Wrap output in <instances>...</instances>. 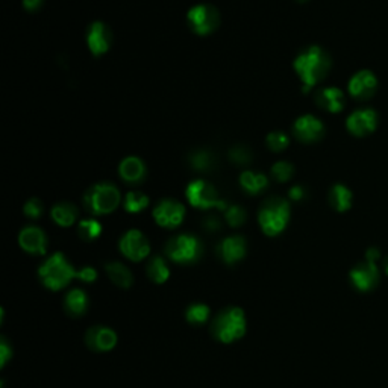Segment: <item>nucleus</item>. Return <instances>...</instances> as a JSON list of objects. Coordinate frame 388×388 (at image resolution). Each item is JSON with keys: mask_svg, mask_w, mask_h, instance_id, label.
I'll return each instance as SVG.
<instances>
[{"mask_svg": "<svg viewBox=\"0 0 388 388\" xmlns=\"http://www.w3.org/2000/svg\"><path fill=\"white\" fill-rule=\"evenodd\" d=\"M288 196L291 200H295V202H300V200H304L306 198V191L304 187H300V186H296L291 188L288 191Z\"/></svg>", "mask_w": 388, "mask_h": 388, "instance_id": "58836bf2", "label": "nucleus"}, {"mask_svg": "<svg viewBox=\"0 0 388 388\" xmlns=\"http://www.w3.org/2000/svg\"><path fill=\"white\" fill-rule=\"evenodd\" d=\"M297 2H306V0H297Z\"/></svg>", "mask_w": 388, "mask_h": 388, "instance_id": "79ce46f5", "label": "nucleus"}, {"mask_svg": "<svg viewBox=\"0 0 388 388\" xmlns=\"http://www.w3.org/2000/svg\"><path fill=\"white\" fill-rule=\"evenodd\" d=\"M240 183H241L242 190L247 191L249 194H259L267 188L269 179L264 176L263 173L245 172V173H241Z\"/></svg>", "mask_w": 388, "mask_h": 388, "instance_id": "393cba45", "label": "nucleus"}, {"mask_svg": "<svg viewBox=\"0 0 388 388\" xmlns=\"http://www.w3.org/2000/svg\"><path fill=\"white\" fill-rule=\"evenodd\" d=\"M77 234L85 241H93L102 234V225L97 220H82L77 226Z\"/></svg>", "mask_w": 388, "mask_h": 388, "instance_id": "cd10ccee", "label": "nucleus"}, {"mask_svg": "<svg viewBox=\"0 0 388 388\" xmlns=\"http://www.w3.org/2000/svg\"><path fill=\"white\" fill-rule=\"evenodd\" d=\"M120 250L122 254L134 261V263H140L146 257L150 254L149 240L143 235V232L138 229L128 231L120 240Z\"/></svg>", "mask_w": 388, "mask_h": 388, "instance_id": "9d476101", "label": "nucleus"}, {"mask_svg": "<svg viewBox=\"0 0 388 388\" xmlns=\"http://www.w3.org/2000/svg\"><path fill=\"white\" fill-rule=\"evenodd\" d=\"M377 89V79L370 70H361L355 73L347 85V91L358 101H367L375 96Z\"/></svg>", "mask_w": 388, "mask_h": 388, "instance_id": "ddd939ff", "label": "nucleus"}, {"mask_svg": "<svg viewBox=\"0 0 388 388\" xmlns=\"http://www.w3.org/2000/svg\"><path fill=\"white\" fill-rule=\"evenodd\" d=\"M229 158L232 162H235L237 166H247V164L252 162V152L246 146H235L229 150Z\"/></svg>", "mask_w": 388, "mask_h": 388, "instance_id": "2f4dec72", "label": "nucleus"}, {"mask_svg": "<svg viewBox=\"0 0 388 388\" xmlns=\"http://www.w3.org/2000/svg\"><path fill=\"white\" fill-rule=\"evenodd\" d=\"M64 306L69 316L81 317L84 313H86V309H89V296L85 295V291L75 288L65 296Z\"/></svg>", "mask_w": 388, "mask_h": 388, "instance_id": "412c9836", "label": "nucleus"}, {"mask_svg": "<svg viewBox=\"0 0 388 388\" xmlns=\"http://www.w3.org/2000/svg\"><path fill=\"white\" fill-rule=\"evenodd\" d=\"M352 199V191L346 186H342V183H337V186H334L331 191H329V203H331V207L338 212L351 209Z\"/></svg>", "mask_w": 388, "mask_h": 388, "instance_id": "5701e85b", "label": "nucleus"}, {"mask_svg": "<svg viewBox=\"0 0 388 388\" xmlns=\"http://www.w3.org/2000/svg\"><path fill=\"white\" fill-rule=\"evenodd\" d=\"M77 216H79V211L73 205V203L69 202H61L56 203V205L52 208V219L63 228H69L76 221Z\"/></svg>", "mask_w": 388, "mask_h": 388, "instance_id": "4be33fe9", "label": "nucleus"}, {"mask_svg": "<svg viewBox=\"0 0 388 388\" xmlns=\"http://www.w3.org/2000/svg\"><path fill=\"white\" fill-rule=\"evenodd\" d=\"M146 273H148L149 279L155 284H164L170 276V270L161 257H155L152 258L148 267H146Z\"/></svg>", "mask_w": 388, "mask_h": 388, "instance_id": "a878e982", "label": "nucleus"}, {"mask_svg": "<svg viewBox=\"0 0 388 388\" xmlns=\"http://www.w3.org/2000/svg\"><path fill=\"white\" fill-rule=\"evenodd\" d=\"M85 343L93 352H110L117 344V334L111 328L93 326L85 334Z\"/></svg>", "mask_w": 388, "mask_h": 388, "instance_id": "4468645a", "label": "nucleus"}, {"mask_svg": "<svg viewBox=\"0 0 388 388\" xmlns=\"http://www.w3.org/2000/svg\"><path fill=\"white\" fill-rule=\"evenodd\" d=\"M288 143L290 140L284 132H271L267 135V146L273 152H283L288 148Z\"/></svg>", "mask_w": 388, "mask_h": 388, "instance_id": "72a5a7b5", "label": "nucleus"}, {"mask_svg": "<svg viewBox=\"0 0 388 388\" xmlns=\"http://www.w3.org/2000/svg\"><path fill=\"white\" fill-rule=\"evenodd\" d=\"M225 219H226V221H228V225H229V226H232V228H238V226L242 225V223L246 221L247 214H246V211L242 209L241 207H238V205H232V207L226 208Z\"/></svg>", "mask_w": 388, "mask_h": 388, "instance_id": "473e14b6", "label": "nucleus"}, {"mask_svg": "<svg viewBox=\"0 0 388 388\" xmlns=\"http://www.w3.org/2000/svg\"><path fill=\"white\" fill-rule=\"evenodd\" d=\"M190 27L199 35H208L214 32L220 25V14L212 5H196L187 14Z\"/></svg>", "mask_w": 388, "mask_h": 388, "instance_id": "1a4fd4ad", "label": "nucleus"}, {"mask_svg": "<svg viewBox=\"0 0 388 388\" xmlns=\"http://www.w3.org/2000/svg\"><path fill=\"white\" fill-rule=\"evenodd\" d=\"M384 269H385V273L388 275V257H387V259H385V263H384Z\"/></svg>", "mask_w": 388, "mask_h": 388, "instance_id": "a19ab883", "label": "nucleus"}, {"mask_svg": "<svg viewBox=\"0 0 388 388\" xmlns=\"http://www.w3.org/2000/svg\"><path fill=\"white\" fill-rule=\"evenodd\" d=\"M381 258L380 250L370 247L366 254V261L351 270V280L356 290L368 291L373 290L380 280V269H377V259Z\"/></svg>", "mask_w": 388, "mask_h": 388, "instance_id": "0eeeda50", "label": "nucleus"}, {"mask_svg": "<svg viewBox=\"0 0 388 388\" xmlns=\"http://www.w3.org/2000/svg\"><path fill=\"white\" fill-rule=\"evenodd\" d=\"M202 242L198 237L182 234L173 237L166 246L167 257L178 264H193L202 257Z\"/></svg>", "mask_w": 388, "mask_h": 388, "instance_id": "423d86ee", "label": "nucleus"}, {"mask_svg": "<svg viewBox=\"0 0 388 388\" xmlns=\"http://www.w3.org/2000/svg\"><path fill=\"white\" fill-rule=\"evenodd\" d=\"M43 4V0H23V5L29 11H35V9L40 8V5Z\"/></svg>", "mask_w": 388, "mask_h": 388, "instance_id": "ea45409f", "label": "nucleus"}, {"mask_svg": "<svg viewBox=\"0 0 388 388\" xmlns=\"http://www.w3.org/2000/svg\"><path fill=\"white\" fill-rule=\"evenodd\" d=\"M119 173L123 181L129 183H138L146 176L144 162L137 157L124 158L119 167Z\"/></svg>", "mask_w": 388, "mask_h": 388, "instance_id": "aec40b11", "label": "nucleus"}, {"mask_svg": "<svg viewBox=\"0 0 388 388\" xmlns=\"http://www.w3.org/2000/svg\"><path fill=\"white\" fill-rule=\"evenodd\" d=\"M295 137L299 141L304 143H314L322 140L325 135V126L318 119H316L314 115H302V117L297 119L295 123Z\"/></svg>", "mask_w": 388, "mask_h": 388, "instance_id": "2eb2a0df", "label": "nucleus"}, {"mask_svg": "<svg viewBox=\"0 0 388 388\" xmlns=\"http://www.w3.org/2000/svg\"><path fill=\"white\" fill-rule=\"evenodd\" d=\"M25 214L29 219H40L43 216L44 207L40 199H31L25 203Z\"/></svg>", "mask_w": 388, "mask_h": 388, "instance_id": "f704fd0d", "label": "nucleus"}, {"mask_svg": "<svg viewBox=\"0 0 388 388\" xmlns=\"http://www.w3.org/2000/svg\"><path fill=\"white\" fill-rule=\"evenodd\" d=\"M18 242H20V247L25 252L32 255H44L47 250L46 234L40 228L35 226L25 228L18 235Z\"/></svg>", "mask_w": 388, "mask_h": 388, "instance_id": "f3484780", "label": "nucleus"}, {"mask_svg": "<svg viewBox=\"0 0 388 388\" xmlns=\"http://www.w3.org/2000/svg\"><path fill=\"white\" fill-rule=\"evenodd\" d=\"M331 56L318 46L308 47L295 60V70L304 84V91L308 93L314 85L322 82L331 70Z\"/></svg>", "mask_w": 388, "mask_h": 388, "instance_id": "f257e3e1", "label": "nucleus"}, {"mask_svg": "<svg viewBox=\"0 0 388 388\" xmlns=\"http://www.w3.org/2000/svg\"><path fill=\"white\" fill-rule=\"evenodd\" d=\"M246 252H247L246 240L240 235L225 238L219 246L220 258L225 261L226 264L238 263V261H241L246 257Z\"/></svg>", "mask_w": 388, "mask_h": 388, "instance_id": "a211bd4d", "label": "nucleus"}, {"mask_svg": "<svg viewBox=\"0 0 388 388\" xmlns=\"http://www.w3.org/2000/svg\"><path fill=\"white\" fill-rule=\"evenodd\" d=\"M149 205V198L140 191H131L124 198V209L128 212H140Z\"/></svg>", "mask_w": 388, "mask_h": 388, "instance_id": "c85d7f7f", "label": "nucleus"}, {"mask_svg": "<svg viewBox=\"0 0 388 388\" xmlns=\"http://www.w3.org/2000/svg\"><path fill=\"white\" fill-rule=\"evenodd\" d=\"M187 199L193 207L200 209H209V208H220L226 209L225 200H221L217 190L211 186L207 181H194L191 182L187 188Z\"/></svg>", "mask_w": 388, "mask_h": 388, "instance_id": "6e6552de", "label": "nucleus"}, {"mask_svg": "<svg viewBox=\"0 0 388 388\" xmlns=\"http://www.w3.org/2000/svg\"><path fill=\"white\" fill-rule=\"evenodd\" d=\"M346 128L355 137H367L377 128V114L370 108L358 110L347 117Z\"/></svg>", "mask_w": 388, "mask_h": 388, "instance_id": "f8f14e48", "label": "nucleus"}, {"mask_svg": "<svg viewBox=\"0 0 388 388\" xmlns=\"http://www.w3.org/2000/svg\"><path fill=\"white\" fill-rule=\"evenodd\" d=\"M183 217H186V208H183L182 203L172 199L162 200L153 209V219L162 228H178Z\"/></svg>", "mask_w": 388, "mask_h": 388, "instance_id": "9b49d317", "label": "nucleus"}, {"mask_svg": "<svg viewBox=\"0 0 388 388\" xmlns=\"http://www.w3.org/2000/svg\"><path fill=\"white\" fill-rule=\"evenodd\" d=\"M11 356H13V349L6 342V338H2V342H0V367H5V364Z\"/></svg>", "mask_w": 388, "mask_h": 388, "instance_id": "c9c22d12", "label": "nucleus"}, {"mask_svg": "<svg viewBox=\"0 0 388 388\" xmlns=\"http://www.w3.org/2000/svg\"><path fill=\"white\" fill-rule=\"evenodd\" d=\"M85 208L89 209L91 214L103 216L110 214L120 203V191L112 183H97L91 187L84 196Z\"/></svg>", "mask_w": 388, "mask_h": 388, "instance_id": "39448f33", "label": "nucleus"}, {"mask_svg": "<svg viewBox=\"0 0 388 388\" xmlns=\"http://www.w3.org/2000/svg\"><path fill=\"white\" fill-rule=\"evenodd\" d=\"M211 332L221 343H234L246 334V316L241 308L231 306L212 320Z\"/></svg>", "mask_w": 388, "mask_h": 388, "instance_id": "f03ea898", "label": "nucleus"}, {"mask_svg": "<svg viewBox=\"0 0 388 388\" xmlns=\"http://www.w3.org/2000/svg\"><path fill=\"white\" fill-rule=\"evenodd\" d=\"M38 275L46 288L58 291L69 285L73 278L79 276V271L75 270L63 254H55L40 267Z\"/></svg>", "mask_w": 388, "mask_h": 388, "instance_id": "7ed1b4c3", "label": "nucleus"}, {"mask_svg": "<svg viewBox=\"0 0 388 388\" xmlns=\"http://www.w3.org/2000/svg\"><path fill=\"white\" fill-rule=\"evenodd\" d=\"M203 228L209 232H216L221 228L220 220L216 216H208L205 220H203Z\"/></svg>", "mask_w": 388, "mask_h": 388, "instance_id": "4c0bfd02", "label": "nucleus"}, {"mask_svg": "<svg viewBox=\"0 0 388 388\" xmlns=\"http://www.w3.org/2000/svg\"><path fill=\"white\" fill-rule=\"evenodd\" d=\"M258 220L266 235L275 237L280 234L290 220V203L280 198L269 199L261 208Z\"/></svg>", "mask_w": 388, "mask_h": 388, "instance_id": "20e7f679", "label": "nucleus"}, {"mask_svg": "<svg viewBox=\"0 0 388 388\" xmlns=\"http://www.w3.org/2000/svg\"><path fill=\"white\" fill-rule=\"evenodd\" d=\"M86 43H89L90 51L96 56L103 55L105 52L110 51L112 43L111 29L101 22L93 23L89 27V32H86Z\"/></svg>", "mask_w": 388, "mask_h": 388, "instance_id": "dca6fc26", "label": "nucleus"}, {"mask_svg": "<svg viewBox=\"0 0 388 388\" xmlns=\"http://www.w3.org/2000/svg\"><path fill=\"white\" fill-rule=\"evenodd\" d=\"M106 273H108L112 283L120 288H129L134 283V276L131 270L122 263H110L105 266Z\"/></svg>", "mask_w": 388, "mask_h": 388, "instance_id": "b1692460", "label": "nucleus"}, {"mask_svg": "<svg viewBox=\"0 0 388 388\" xmlns=\"http://www.w3.org/2000/svg\"><path fill=\"white\" fill-rule=\"evenodd\" d=\"M97 278V271L93 269V267H84L82 270H79V276H77V279L84 280V283H94Z\"/></svg>", "mask_w": 388, "mask_h": 388, "instance_id": "e433bc0d", "label": "nucleus"}, {"mask_svg": "<svg viewBox=\"0 0 388 388\" xmlns=\"http://www.w3.org/2000/svg\"><path fill=\"white\" fill-rule=\"evenodd\" d=\"M314 101L317 106L328 111V112H342L344 108V93L335 89V86H329V89L318 90L314 96Z\"/></svg>", "mask_w": 388, "mask_h": 388, "instance_id": "6ab92c4d", "label": "nucleus"}, {"mask_svg": "<svg viewBox=\"0 0 388 388\" xmlns=\"http://www.w3.org/2000/svg\"><path fill=\"white\" fill-rule=\"evenodd\" d=\"M190 164L194 170L205 173L216 169L217 160L216 155L209 150H196L190 155Z\"/></svg>", "mask_w": 388, "mask_h": 388, "instance_id": "bb28decb", "label": "nucleus"}, {"mask_svg": "<svg viewBox=\"0 0 388 388\" xmlns=\"http://www.w3.org/2000/svg\"><path fill=\"white\" fill-rule=\"evenodd\" d=\"M186 316L188 323L194 326H200L203 323H207V320L209 318V308L203 304H194L187 309Z\"/></svg>", "mask_w": 388, "mask_h": 388, "instance_id": "c756f323", "label": "nucleus"}, {"mask_svg": "<svg viewBox=\"0 0 388 388\" xmlns=\"http://www.w3.org/2000/svg\"><path fill=\"white\" fill-rule=\"evenodd\" d=\"M295 174V167L287 161H279L273 167H271V176H273L278 182H287Z\"/></svg>", "mask_w": 388, "mask_h": 388, "instance_id": "7c9ffc66", "label": "nucleus"}]
</instances>
